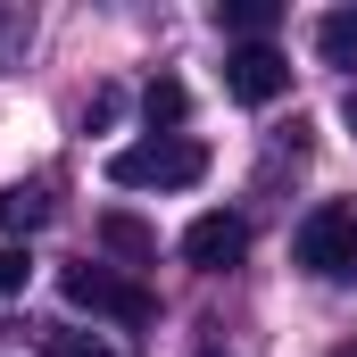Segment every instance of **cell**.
<instances>
[{"mask_svg":"<svg viewBox=\"0 0 357 357\" xmlns=\"http://www.w3.org/2000/svg\"><path fill=\"white\" fill-rule=\"evenodd\" d=\"M199 175H208V150L183 142V133H150V142H133V150L108 158V183L116 191H191Z\"/></svg>","mask_w":357,"mask_h":357,"instance_id":"cell-1","label":"cell"},{"mask_svg":"<svg viewBox=\"0 0 357 357\" xmlns=\"http://www.w3.org/2000/svg\"><path fill=\"white\" fill-rule=\"evenodd\" d=\"M291 258L316 274V282H349L357 274V208H307L299 216V241H291Z\"/></svg>","mask_w":357,"mask_h":357,"instance_id":"cell-2","label":"cell"},{"mask_svg":"<svg viewBox=\"0 0 357 357\" xmlns=\"http://www.w3.org/2000/svg\"><path fill=\"white\" fill-rule=\"evenodd\" d=\"M59 291H67V307L108 316V324H150V316H158V299H150L133 274H116V266H67Z\"/></svg>","mask_w":357,"mask_h":357,"instance_id":"cell-3","label":"cell"},{"mask_svg":"<svg viewBox=\"0 0 357 357\" xmlns=\"http://www.w3.org/2000/svg\"><path fill=\"white\" fill-rule=\"evenodd\" d=\"M225 91H233L241 108H274V100L291 91V59H282L274 42H241V50L225 59Z\"/></svg>","mask_w":357,"mask_h":357,"instance_id":"cell-4","label":"cell"},{"mask_svg":"<svg viewBox=\"0 0 357 357\" xmlns=\"http://www.w3.org/2000/svg\"><path fill=\"white\" fill-rule=\"evenodd\" d=\"M183 258L199 274H225L250 258V225L233 216V208H208V216H191V233H183Z\"/></svg>","mask_w":357,"mask_h":357,"instance_id":"cell-5","label":"cell"},{"mask_svg":"<svg viewBox=\"0 0 357 357\" xmlns=\"http://www.w3.org/2000/svg\"><path fill=\"white\" fill-rule=\"evenodd\" d=\"M50 225V183H8L0 191V233H42Z\"/></svg>","mask_w":357,"mask_h":357,"instance_id":"cell-6","label":"cell"},{"mask_svg":"<svg viewBox=\"0 0 357 357\" xmlns=\"http://www.w3.org/2000/svg\"><path fill=\"white\" fill-rule=\"evenodd\" d=\"M316 59L324 67H357V8H324L316 17Z\"/></svg>","mask_w":357,"mask_h":357,"instance_id":"cell-7","label":"cell"},{"mask_svg":"<svg viewBox=\"0 0 357 357\" xmlns=\"http://www.w3.org/2000/svg\"><path fill=\"white\" fill-rule=\"evenodd\" d=\"M216 25H225V33H241V42H266L274 25H282V8H274V0H225V8H216Z\"/></svg>","mask_w":357,"mask_h":357,"instance_id":"cell-8","label":"cell"},{"mask_svg":"<svg viewBox=\"0 0 357 357\" xmlns=\"http://www.w3.org/2000/svg\"><path fill=\"white\" fill-rule=\"evenodd\" d=\"M142 116H150V133H175L183 116H191V91H183L175 75H158V84L142 91Z\"/></svg>","mask_w":357,"mask_h":357,"instance_id":"cell-9","label":"cell"},{"mask_svg":"<svg viewBox=\"0 0 357 357\" xmlns=\"http://www.w3.org/2000/svg\"><path fill=\"white\" fill-rule=\"evenodd\" d=\"M100 241H108L116 258H142V266L158 258V233H150L142 216H100Z\"/></svg>","mask_w":357,"mask_h":357,"instance_id":"cell-10","label":"cell"},{"mask_svg":"<svg viewBox=\"0 0 357 357\" xmlns=\"http://www.w3.org/2000/svg\"><path fill=\"white\" fill-rule=\"evenodd\" d=\"M42 357H125V349H108V341H91V333H67V324H50V333H42Z\"/></svg>","mask_w":357,"mask_h":357,"instance_id":"cell-11","label":"cell"},{"mask_svg":"<svg viewBox=\"0 0 357 357\" xmlns=\"http://www.w3.org/2000/svg\"><path fill=\"white\" fill-rule=\"evenodd\" d=\"M25 274H33L25 250H0V299H17V291H25Z\"/></svg>","mask_w":357,"mask_h":357,"instance_id":"cell-12","label":"cell"},{"mask_svg":"<svg viewBox=\"0 0 357 357\" xmlns=\"http://www.w3.org/2000/svg\"><path fill=\"white\" fill-rule=\"evenodd\" d=\"M25 33H33V25H25L17 8H0V67H8V50H25Z\"/></svg>","mask_w":357,"mask_h":357,"instance_id":"cell-13","label":"cell"},{"mask_svg":"<svg viewBox=\"0 0 357 357\" xmlns=\"http://www.w3.org/2000/svg\"><path fill=\"white\" fill-rule=\"evenodd\" d=\"M116 108H125V100H116V91H91V108H84V125H116Z\"/></svg>","mask_w":357,"mask_h":357,"instance_id":"cell-14","label":"cell"},{"mask_svg":"<svg viewBox=\"0 0 357 357\" xmlns=\"http://www.w3.org/2000/svg\"><path fill=\"white\" fill-rule=\"evenodd\" d=\"M341 125H349V133H357V91H349V100H341Z\"/></svg>","mask_w":357,"mask_h":357,"instance_id":"cell-15","label":"cell"},{"mask_svg":"<svg viewBox=\"0 0 357 357\" xmlns=\"http://www.w3.org/2000/svg\"><path fill=\"white\" fill-rule=\"evenodd\" d=\"M333 357H357V341H341V349H333Z\"/></svg>","mask_w":357,"mask_h":357,"instance_id":"cell-16","label":"cell"},{"mask_svg":"<svg viewBox=\"0 0 357 357\" xmlns=\"http://www.w3.org/2000/svg\"><path fill=\"white\" fill-rule=\"evenodd\" d=\"M208 357H216V349H208Z\"/></svg>","mask_w":357,"mask_h":357,"instance_id":"cell-17","label":"cell"}]
</instances>
